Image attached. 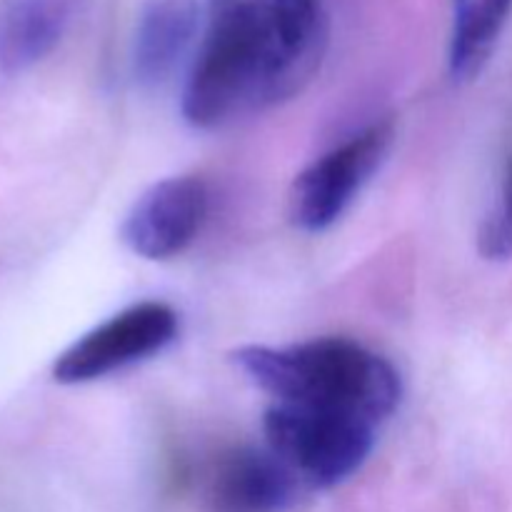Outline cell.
Here are the masks:
<instances>
[{"mask_svg": "<svg viewBox=\"0 0 512 512\" xmlns=\"http://www.w3.org/2000/svg\"><path fill=\"white\" fill-rule=\"evenodd\" d=\"M325 48L323 0H210L185 78V120L215 130L288 103L315 78Z\"/></svg>", "mask_w": 512, "mask_h": 512, "instance_id": "1", "label": "cell"}, {"mask_svg": "<svg viewBox=\"0 0 512 512\" xmlns=\"http://www.w3.org/2000/svg\"><path fill=\"white\" fill-rule=\"evenodd\" d=\"M233 363L273 403L305 405L380 425L403 395L390 360L348 338H315L298 345H248Z\"/></svg>", "mask_w": 512, "mask_h": 512, "instance_id": "2", "label": "cell"}, {"mask_svg": "<svg viewBox=\"0 0 512 512\" xmlns=\"http://www.w3.org/2000/svg\"><path fill=\"white\" fill-rule=\"evenodd\" d=\"M265 445L308 490L345 483L370 458L375 425L305 405L273 403L263 418Z\"/></svg>", "mask_w": 512, "mask_h": 512, "instance_id": "3", "label": "cell"}, {"mask_svg": "<svg viewBox=\"0 0 512 512\" xmlns=\"http://www.w3.org/2000/svg\"><path fill=\"white\" fill-rule=\"evenodd\" d=\"M393 143V123L375 120L330 148L295 178L290 188V220L305 233L333 228L353 205Z\"/></svg>", "mask_w": 512, "mask_h": 512, "instance_id": "4", "label": "cell"}, {"mask_svg": "<svg viewBox=\"0 0 512 512\" xmlns=\"http://www.w3.org/2000/svg\"><path fill=\"white\" fill-rule=\"evenodd\" d=\"M180 318L163 300H143L120 310L75 340L58 355L53 378L63 385H83L163 353L175 343Z\"/></svg>", "mask_w": 512, "mask_h": 512, "instance_id": "5", "label": "cell"}, {"mask_svg": "<svg viewBox=\"0 0 512 512\" xmlns=\"http://www.w3.org/2000/svg\"><path fill=\"white\" fill-rule=\"evenodd\" d=\"M210 193L195 175H173L150 185L120 225V240L145 260L185 253L208 218Z\"/></svg>", "mask_w": 512, "mask_h": 512, "instance_id": "6", "label": "cell"}, {"mask_svg": "<svg viewBox=\"0 0 512 512\" xmlns=\"http://www.w3.org/2000/svg\"><path fill=\"white\" fill-rule=\"evenodd\" d=\"M303 490L293 470L268 445L225 450L205 480V498L213 512H288Z\"/></svg>", "mask_w": 512, "mask_h": 512, "instance_id": "7", "label": "cell"}, {"mask_svg": "<svg viewBox=\"0 0 512 512\" xmlns=\"http://www.w3.org/2000/svg\"><path fill=\"white\" fill-rule=\"evenodd\" d=\"M200 28V0H143L133 33V78L158 88L188 55Z\"/></svg>", "mask_w": 512, "mask_h": 512, "instance_id": "8", "label": "cell"}, {"mask_svg": "<svg viewBox=\"0 0 512 512\" xmlns=\"http://www.w3.org/2000/svg\"><path fill=\"white\" fill-rule=\"evenodd\" d=\"M73 20V0H0V70L23 73L48 58Z\"/></svg>", "mask_w": 512, "mask_h": 512, "instance_id": "9", "label": "cell"}, {"mask_svg": "<svg viewBox=\"0 0 512 512\" xmlns=\"http://www.w3.org/2000/svg\"><path fill=\"white\" fill-rule=\"evenodd\" d=\"M512 0H453L448 65L458 83L475 80L498 48Z\"/></svg>", "mask_w": 512, "mask_h": 512, "instance_id": "10", "label": "cell"}, {"mask_svg": "<svg viewBox=\"0 0 512 512\" xmlns=\"http://www.w3.org/2000/svg\"><path fill=\"white\" fill-rule=\"evenodd\" d=\"M478 250L490 263L512 258V145L503 155L495 200L478 233Z\"/></svg>", "mask_w": 512, "mask_h": 512, "instance_id": "11", "label": "cell"}]
</instances>
